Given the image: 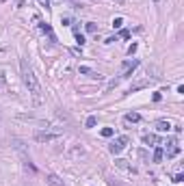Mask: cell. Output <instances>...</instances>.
<instances>
[{
  "label": "cell",
  "instance_id": "obj_23",
  "mask_svg": "<svg viewBox=\"0 0 184 186\" xmlns=\"http://www.w3.org/2000/svg\"><path fill=\"white\" fill-rule=\"evenodd\" d=\"M39 2H41L44 7H48V4H50V0H39Z\"/></svg>",
  "mask_w": 184,
  "mask_h": 186
},
{
  "label": "cell",
  "instance_id": "obj_4",
  "mask_svg": "<svg viewBox=\"0 0 184 186\" xmlns=\"http://www.w3.org/2000/svg\"><path fill=\"white\" fill-rule=\"evenodd\" d=\"M137 67H139V61H137V58H134V61H130V63H126V65H124V74H121V76H124V78H128Z\"/></svg>",
  "mask_w": 184,
  "mask_h": 186
},
{
  "label": "cell",
  "instance_id": "obj_16",
  "mask_svg": "<svg viewBox=\"0 0 184 186\" xmlns=\"http://www.w3.org/2000/svg\"><path fill=\"white\" fill-rule=\"evenodd\" d=\"M113 132H115L113 128H102V137H106V139H108V137H113Z\"/></svg>",
  "mask_w": 184,
  "mask_h": 186
},
{
  "label": "cell",
  "instance_id": "obj_19",
  "mask_svg": "<svg viewBox=\"0 0 184 186\" xmlns=\"http://www.w3.org/2000/svg\"><path fill=\"white\" fill-rule=\"evenodd\" d=\"M61 24H63V26H69V24H72V17H61Z\"/></svg>",
  "mask_w": 184,
  "mask_h": 186
},
{
  "label": "cell",
  "instance_id": "obj_9",
  "mask_svg": "<svg viewBox=\"0 0 184 186\" xmlns=\"http://www.w3.org/2000/svg\"><path fill=\"white\" fill-rule=\"evenodd\" d=\"M163 158H165V149H163V147H156V149H154V156H152V160H154V162H160Z\"/></svg>",
  "mask_w": 184,
  "mask_h": 186
},
{
  "label": "cell",
  "instance_id": "obj_2",
  "mask_svg": "<svg viewBox=\"0 0 184 186\" xmlns=\"http://www.w3.org/2000/svg\"><path fill=\"white\" fill-rule=\"evenodd\" d=\"M128 143H130L128 137H117V139L108 145V151H111V154H121V151L126 149V145H128Z\"/></svg>",
  "mask_w": 184,
  "mask_h": 186
},
{
  "label": "cell",
  "instance_id": "obj_3",
  "mask_svg": "<svg viewBox=\"0 0 184 186\" xmlns=\"http://www.w3.org/2000/svg\"><path fill=\"white\" fill-rule=\"evenodd\" d=\"M61 139L59 132H35V141L37 143H54Z\"/></svg>",
  "mask_w": 184,
  "mask_h": 186
},
{
  "label": "cell",
  "instance_id": "obj_11",
  "mask_svg": "<svg viewBox=\"0 0 184 186\" xmlns=\"http://www.w3.org/2000/svg\"><path fill=\"white\" fill-rule=\"evenodd\" d=\"M143 143H145V145H156V143H158V137H156V134H145V137H143Z\"/></svg>",
  "mask_w": 184,
  "mask_h": 186
},
{
  "label": "cell",
  "instance_id": "obj_21",
  "mask_svg": "<svg viewBox=\"0 0 184 186\" xmlns=\"http://www.w3.org/2000/svg\"><path fill=\"white\" fill-rule=\"evenodd\" d=\"M137 44H132V46H130V48H128V54H130V56H132V54H134V52H137Z\"/></svg>",
  "mask_w": 184,
  "mask_h": 186
},
{
  "label": "cell",
  "instance_id": "obj_24",
  "mask_svg": "<svg viewBox=\"0 0 184 186\" xmlns=\"http://www.w3.org/2000/svg\"><path fill=\"white\" fill-rule=\"evenodd\" d=\"M4 80H7V78H4V74L0 72V82H4Z\"/></svg>",
  "mask_w": 184,
  "mask_h": 186
},
{
  "label": "cell",
  "instance_id": "obj_1",
  "mask_svg": "<svg viewBox=\"0 0 184 186\" xmlns=\"http://www.w3.org/2000/svg\"><path fill=\"white\" fill-rule=\"evenodd\" d=\"M20 74H22L24 87L28 89V93H33V97L39 102L41 100V85H39V80H37V76H35V72H33V67H31V63L26 58H20Z\"/></svg>",
  "mask_w": 184,
  "mask_h": 186
},
{
  "label": "cell",
  "instance_id": "obj_6",
  "mask_svg": "<svg viewBox=\"0 0 184 186\" xmlns=\"http://www.w3.org/2000/svg\"><path fill=\"white\" fill-rule=\"evenodd\" d=\"M145 87H149V78H145V80H139V82H134L130 89H128V93H134L139 91V89H145Z\"/></svg>",
  "mask_w": 184,
  "mask_h": 186
},
{
  "label": "cell",
  "instance_id": "obj_13",
  "mask_svg": "<svg viewBox=\"0 0 184 186\" xmlns=\"http://www.w3.org/2000/svg\"><path fill=\"white\" fill-rule=\"evenodd\" d=\"M74 35H76V44H78V46H83V44H85V37L80 35V30H78V28H74Z\"/></svg>",
  "mask_w": 184,
  "mask_h": 186
},
{
  "label": "cell",
  "instance_id": "obj_22",
  "mask_svg": "<svg viewBox=\"0 0 184 186\" xmlns=\"http://www.w3.org/2000/svg\"><path fill=\"white\" fill-rule=\"evenodd\" d=\"M119 37H124V39H128V37H130V30H121V33H119Z\"/></svg>",
  "mask_w": 184,
  "mask_h": 186
},
{
  "label": "cell",
  "instance_id": "obj_17",
  "mask_svg": "<svg viewBox=\"0 0 184 186\" xmlns=\"http://www.w3.org/2000/svg\"><path fill=\"white\" fill-rule=\"evenodd\" d=\"M87 30H89V33H97V24H93V22H87Z\"/></svg>",
  "mask_w": 184,
  "mask_h": 186
},
{
  "label": "cell",
  "instance_id": "obj_12",
  "mask_svg": "<svg viewBox=\"0 0 184 186\" xmlns=\"http://www.w3.org/2000/svg\"><path fill=\"white\" fill-rule=\"evenodd\" d=\"M178 154H180V147H178V145H173V147L167 149V158H176Z\"/></svg>",
  "mask_w": 184,
  "mask_h": 186
},
{
  "label": "cell",
  "instance_id": "obj_18",
  "mask_svg": "<svg viewBox=\"0 0 184 186\" xmlns=\"http://www.w3.org/2000/svg\"><path fill=\"white\" fill-rule=\"evenodd\" d=\"M173 182H176V184L184 182V175H182V173H176V175H173Z\"/></svg>",
  "mask_w": 184,
  "mask_h": 186
},
{
  "label": "cell",
  "instance_id": "obj_15",
  "mask_svg": "<svg viewBox=\"0 0 184 186\" xmlns=\"http://www.w3.org/2000/svg\"><path fill=\"white\" fill-rule=\"evenodd\" d=\"M121 24H124V17H115L113 20V28H121Z\"/></svg>",
  "mask_w": 184,
  "mask_h": 186
},
{
  "label": "cell",
  "instance_id": "obj_10",
  "mask_svg": "<svg viewBox=\"0 0 184 186\" xmlns=\"http://www.w3.org/2000/svg\"><path fill=\"white\" fill-rule=\"evenodd\" d=\"M115 165H117L119 169H126V171H130V173H134V169H132V167H130V165H128L126 160H121V158H119V160H115Z\"/></svg>",
  "mask_w": 184,
  "mask_h": 186
},
{
  "label": "cell",
  "instance_id": "obj_20",
  "mask_svg": "<svg viewBox=\"0 0 184 186\" xmlns=\"http://www.w3.org/2000/svg\"><path fill=\"white\" fill-rule=\"evenodd\" d=\"M108 186H124V184L117 182V180H113V178H108Z\"/></svg>",
  "mask_w": 184,
  "mask_h": 186
},
{
  "label": "cell",
  "instance_id": "obj_7",
  "mask_svg": "<svg viewBox=\"0 0 184 186\" xmlns=\"http://www.w3.org/2000/svg\"><path fill=\"white\" fill-rule=\"evenodd\" d=\"M156 130H158V132H169V130H171V123L165 121V119H160V121L156 123Z\"/></svg>",
  "mask_w": 184,
  "mask_h": 186
},
{
  "label": "cell",
  "instance_id": "obj_8",
  "mask_svg": "<svg viewBox=\"0 0 184 186\" xmlns=\"http://www.w3.org/2000/svg\"><path fill=\"white\" fill-rule=\"evenodd\" d=\"M124 121H126V123H137V121H141V115H139V113H128V115L124 117Z\"/></svg>",
  "mask_w": 184,
  "mask_h": 186
},
{
  "label": "cell",
  "instance_id": "obj_14",
  "mask_svg": "<svg viewBox=\"0 0 184 186\" xmlns=\"http://www.w3.org/2000/svg\"><path fill=\"white\" fill-rule=\"evenodd\" d=\"M95 123H97V119H95V117H87V121H85V126H87V128H95Z\"/></svg>",
  "mask_w": 184,
  "mask_h": 186
},
{
  "label": "cell",
  "instance_id": "obj_5",
  "mask_svg": "<svg viewBox=\"0 0 184 186\" xmlns=\"http://www.w3.org/2000/svg\"><path fill=\"white\" fill-rule=\"evenodd\" d=\"M46 182L50 186H65V182H63L59 175H54V173H48V175H46Z\"/></svg>",
  "mask_w": 184,
  "mask_h": 186
}]
</instances>
